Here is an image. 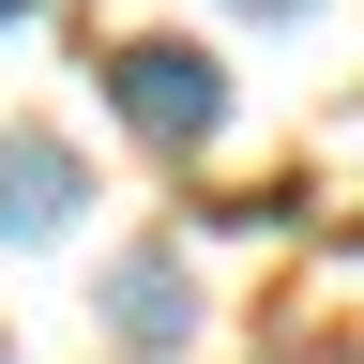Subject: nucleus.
Masks as SVG:
<instances>
[{"instance_id":"4","label":"nucleus","mask_w":364,"mask_h":364,"mask_svg":"<svg viewBox=\"0 0 364 364\" xmlns=\"http://www.w3.org/2000/svg\"><path fill=\"white\" fill-rule=\"evenodd\" d=\"M228 16H258V31H289V16H318V0H228Z\"/></svg>"},{"instance_id":"3","label":"nucleus","mask_w":364,"mask_h":364,"mask_svg":"<svg viewBox=\"0 0 364 364\" xmlns=\"http://www.w3.org/2000/svg\"><path fill=\"white\" fill-rule=\"evenodd\" d=\"M107 334H122V349H182V334H198V273H182V243H136V258L107 273Z\"/></svg>"},{"instance_id":"5","label":"nucleus","mask_w":364,"mask_h":364,"mask_svg":"<svg viewBox=\"0 0 364 364\" xmlns=\"http://www.w3.org/2000/svg\"><path fill=\"white\" fill-rule=\"evenodd\" d=\"M16 16H31V0H0V31H16Z\"/></svg>"},{"instance_id":"1","label":"nucleus","mask_w":364,"mask_h":364,"mask_svg":"<svg viewBox=\"0 0 364 364\" xmlns=\"http://www.w3.org/2000/svg\"><path fill=\"white\" fill-rule=\"evenodd\" d=\"M107 91H122V122L152 136V152H213V136H228V61H213V46L136 31V46H107Z\"/></svg>"},{"instance_id":"2","label":"nucleus","mask_w":364,"mask_h":364,"mask_svg":"<svg viewBox=\"0 0 364 364\" xmlns=\"http://www.w3.org/2000/svg\"><path fill=\"white\" fill-rule=\"evenodd\" d=\"M61 228H91V167L61 136H0V243H61Z\"/></svg>"}]
</instances>
